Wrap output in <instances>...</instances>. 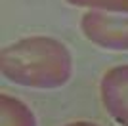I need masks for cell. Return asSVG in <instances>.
Here are the masks:
<instances>
[{
    "label": "cell",
    "mask_w": 128,
    "mask_h": 126,
    "mask_svg": "<svg viewBox=\"0 0 128 126\" xmlns=\"http://www.w3.org/2000/svg\"><path fill=\"white\" fill-rule=\"evenodd\" d=\"M82 34L105 50H128V16L88 12L80 19Z\"/></svg>",
    "instance_id": "cell-2"
},
{
    "label": "cell",
    "mask_w": 128,
    "mask_h": 126,
    "mask_svg": "<svg viewBox=\"0 0 128 126\" xmlns=\"http://www.w3.org/2000/svg\"><path fill=\"white\" fill-rule=\"evenodd\" d=\"M65 126H98V124H94V122H71V124H65Z\"/></svg>",
    "instance_id": "cell-6"
},
{
    "label": "cell",
    "mask_w": 128,
    "mask_h": 126,
    "mask_svg": "<svg viewBox=\"0 0 128 126\" xmlns=\"http://www.w3.org/2000/svg\"><path fill=\"white\" fill-rule=\"evenodd\" d=\"M0 69L14 84L54 90L71 80L73 58L65 44L56 38L31 36L2 50Z\"/></svg>",
    "instance_id": "cell-1"
},
{
    "label": "cell",
    "mask_w": 128,
    "mask_h": 126,
    "mask_svg": "<svg viewBox=\"0 0 128 126\" xmlns=\"http://www.w3.org/2000/svg\"><path fill=\"white\" fill-rule=\"evenodd\" d=\"M78 8H94L98 12H111L128 16V0H67Z\"/></svg>",
    "instance_id": "cell-5"
},
{
    "label": "cell",
    "mask_w": 128,
    "mask_h": 126,
    "mask_svg": "<svg viewBox=\"0 0 128 126\" xmlns=\"http://www.w3.org/2000/svg\"><path fill=\"white\" fill-rule=\"evenodd\" d=\"M100 94L109 116L128 126V65L113 67L103 74Z\"/></svg>",
    "instance_id": "cell-3"
},
{
    "label": "cell",
    "mask_w": 128,
    "mask_h": 126,
    "mask_svg": "<svg viewBox=\"0 0 128 126\" xmlns=\"http://www.w3.org/2000/svg\"><path fill=\"white\" fill-rule=\"evenodd\" d=\"M0 126H36L32 111L8 94L0 96Z\"/></svg>",
    "instance_id": "cell-4"
}]
</instances>
